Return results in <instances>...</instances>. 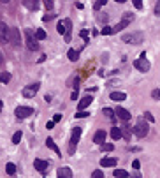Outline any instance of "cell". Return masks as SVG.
<instances>
[{
    "label": "cell",
    "instance_id": "cell-1",
    "mask_svg": "<svg viewBox=\"0 0 160 178\" xmlns=\"http://www.w3.org/2000/svg\"><path fill=\"white\" fill-rule=\"evenodd\" d=\"M56 32H58L60 36H65V41L69 43L70 41V20H62V21H58Z\"/></svg>",
    "mask_w": 160,
    "mask_h": 178
},
{
    "label": "cell",
    "instance_id": "cell-2",
    "mask_svg": "<svg viewBox=\"0 0 160 178\" xmlns=\"http://www.w3.org/2000/svg\"><path fill=\"white\" fill-rule=\"evenodd\" d=\"M144 39V34L143 32H132V34H125L121 37V41L127 44H141Z\"/></svg>",
    "mask_w": 160,
    "mask_h": 178
},
{
    "label": "cell",
    "instance_id": "cell-3",
    "mask_svg": "<svg viewBox=\"0 0 160 178\" xmlns=\"http://www.w3.org/2000/svg\"><path fill=\"white\" fill-rule=\"evenodd\" d=\"M134 67L136 69H139L141 72H146V71H150V62H148V58H146V53H143L141 55V58H137L136 62H134Z\"/></svg>",
    "mask_w": 160,
    "mask_h": 178
},
{
    "label": "cell",
    "instance_id": "cell-4",
    "mask_svg": "<svg viewBox=\"0 0 160 178\" xmlns=\"http://www.w3.org/2000/svg\"><path fill=\"white\" fill-rule=\"evenodd\" d=\"M25 41H27V48H28V50L35 51L37 48H39V44H37V39L34 37L32 30H25Z\"/></svg>",
    "mask_w": 160,
    "mask_h": 178
},
{
    "label": "cell",
    "instance_id": "cell-5",
    "mask_svg": "<svg viewBox=\"0 0 160 178\" xmlns=\"http://www.w3.org/2000/svg\"><path fill=\"white\" fill-rule=\"evenodd\" d=\"M148 131H150V129H148V123H144L143 120L137 122V123H136V127L132 129V132L137 136V138H144V136L148 134Z\"/></svg>",
    "mask_w": 160,
    "mask_h": 178
},
{
    "label": "cell",
    "instance_id": "cell-6",
    "mask_svg": "<svg viewBox=\"0 0 160 178\" xmlns=\"http://www.w3.org/2000/svg\"><path fill=\"white\" fill-rule=\"evenodd\" d=\"M39 83H34V85H27L25 88H23V97H27V99H32V97H35V93L39 92Z\"/></svg>",
    "mask_w": 160,
    "mask_h": 178
},
{
    "label": "cell",
    "instance_id": "cell-7",
    "mask_svg": "<svg viewBox=\"0 0 160 178\" xmlns=\"http://www.w3.org/2000/svg\"><path fill=\"white\" fill-rule=\"evenodd\" d=\"M14 113H16L18 118H27V116H30V115L34 113V109H32V108H28V106H18Z\"/></svg>",
    "mask_w": 160,
    "mask_h": 178
},
{
    "label": "cell",
    "instance_id": "cell-8",
    "mask_svg": "<svg viewBox=\"0 0 160 178\" xmlns=\"http://www.w3.org/2000/svg\"><path fill=\"white\" fill-rule=\"evenodd\" d=\"M79 138H81V127L72 129V136H70V152L74 150V145H77Z\"/></svg>",
    "mask_w": 160,
    "mask_h": 178
},
{
    "label": "cell",
    "instance_id": "cell-9",
    "mask_svg": "<svg viewBox=\"0 0 160 178\" xmlns=\"http://www.w3.org/2000/svg\"><path fill=\"white\" fill-rule=\"evenodd\" d=\"M9 43L11 44H20V30L18 28H11L9 30Z\"/></svg>",
    "mask_w": 160,
    "mask_h": 178
},
{
    "label": "cell",
    "instance_id": "cell-10",
    "mask_svg": "<svg viewBox=\"0 0 160 178\" xmlns=\"http://www.w3.org/2000/svg\"><path fill=\"white\" fill-rule=\"evenodd\" d=\"M9 27L4 25V23H0V41L2 43H9Z\"/></svg>",
    "mask_w": 160,
    "mask_h": 178
},
{
    "label": "cell",
    "instance_id": "cell-11",
    "mask_svg": "<svg viewBox=\"0 0 160 178\" xmlns=\"http://www.w3.org/2000/svg\"><path fill=\"white\" fill-rule=\"evenodd\" d=\"M100 166H102V168H114V166H116V159H114V157H104V159L100 161Z\"/></svg>",
    "mask_w": 160,
    "mask_h": 178
},
{
    "label": "cell",
    "instance_id": "cell-12",
    "mask_svg": "<svg viewBox=\"0 0 160 178\" xmlns=\"http://www.w3.org/2000/svg\"><path fill=\"white\" fill-rule=\"evenodd\" d=\"M34 166H35V169L41 171V173H44V171L48 169V162H46V161H42V159H35Z\"/></svg>",
    "mask_w": 160,
    "mask_h": 178
},
{
    "label": "cell",
    "instance_id": "cell-13",
    "mask_svg": "<svg viewBox=\"0 0 160 178\" xmlns=\"http://www.w3.org/2000/svg\"><path fill=\"white\" fill-rule=\"evenodd\" d=\"M114 113L118 115V118H121L123 122H128V120H130V113H128L127 109H123V108H118Z\"/></svg>",
    "mask_w": 160,
    "mask_h": 178
},
{
    "label": "cell",
    "instance_id": "cell-14",
    "mask_svg": "<svg viewBox=\"0 0 160 178\" xmlns=\"http://www.w3.org/2000/svg\"><path fill=\"white\" fill-rule=\"evenodd\" d=\"M91 95H86V97H83V99L79 100V111H84V109H86V108L90 106L91 104Z\"/></svg>",
    "mask_w": 160,
    "mask_h": 178
},
{
    "label": "cell",
    "instance_id": "cell-15",
    "mask_svg": "<svg viewBox=\"0 0 160 178\" xmlns=\"http://www.w3.org/2000/svg\"><path fill=\"white\" fill-rule=\"evenodd\" d=\"M93 141L97 143V145H102L106 141V131H97L95 136H93Z\"/></svg>",
    "mask_w": 160,
    "mask_h": 178
},
{
    "label": "cell",
    "instance_id": "cell-16",
    "mask_svg": "<svg viewBox=\"0 0 160 178\" xmlns=\"http://www.w3.org/2000/svg\"><path fill=\"white\" fill-rule=\"evenodd\" d=\"M46 146H48V148H51L53 152H55V153H58V155H60V148L56 146L55 139H51V138H48V139H46Z\"/></svg>",
    "mask_w": 160,
    "mask_h": 178
},
{
    "label": "cell",
    "instance_id": "cell-17",
    "mask_svg": "<svg viewBox=\"0 0 160 178\" xmlns=\"http://www.w3.org/2000/svg\"><path fill=\"white\" fill-rule=\"evenodd\" d=\"M111 99L116 100V102H121V100L127 99V93H123V92H113L111 93Z\"/></svg>",
    "mask_w": 160,
    "mask_h": 178
},
{
    "label": "cell",
    "instance_id": "cell-18",
    "mask_svg": "<svg viewBox=\"0 0 160 178\" xmlns=\"http://www.w3.org/2000/svg\"><path fill=\"white\" fill-rule=\"evenodd\" d=\"M58 178H70V168H62V169H58Z\"/></svg>",
    "mask_w": 160,
    "mask_h": 178
},
{
    "label": "cell",
    "instance_id": "cell-19",
    "mask_svg": "<svg viewBox=\"0 0 160 178\" xmlns=\"http://www.w3.org/2000/svg\"><path fill=\"white\" fill-rule=\"evenodd\" d=\"M120 131H121V138H125V139H130L132 138V132H130V129L127 127H120Z\"/></svg>",
    "mask_w": 160,
    "mask_h": 178
},
{
    "label": "cell",
    "instance_id": "cell-20",
    "mask_svg": "<svg viewBox=\"0 0 160 178\" xmlns=\"http://www.w3.org/2000/svg\"><path fill=\"white\" fill-rule=\"evenodd\" d=\"M67 57H69L70 62H76L77 58H79V53H77L76 50H69V53H67Z\"/></svg>",
    "mask_w": 160,
    "mask_h": 178
},
{
    "label": "cell",
    "instance_id": "cell-21",
    "mask_svg": "<svg viewBox=\"0 0 160 178\" xmlns=\"http://www.w3.org/2000/svg\"><path fill=\"white\" fill-rule=\"evenodd\" d=\"M113 175H114L116 178H127L128 176V173H127L125 169H114L113 171Z\"/></svg>",
    "mask_w": 160,
    "mask_h": 178
},
{
    "label": "cell",
    "instance_id": "cell-22",
    "mask_svg": "<svg viewBox=\"0 0 160 178\" xmlns=\"http://www.w3.org/2000/svg\"><path fill=\"white\" fill-rule=\"evenodd\" d=\"M111 138L113 139H120V138H121V131H120V127H113L111 129Z\"/></svg>",
    "mask_w": 160,
    "mask_h": 178
},
{
    "label": "cell",
    "instance_id": "cell-23",
    "mask_svg": "<svg viewBox=\"0 0 160 178\" xmlns=\"http://www.w3.org/2000/svg\"><path fill=\"white\" fill-rule=\"evenodd\" d=\"M35 39H37V41H42V39H46V32H44L42 28H39L37 32H35Z\"/></svg>",
    "mask_w": 160,
    "mask_h": 178
},
{
    "label": "cell",
    "instance_id": "cell-24",
    "mask_svg": "<svg viewBox=\"0 0 160 178\" xmlns=\"http://www.w3.org/2000/svg\"><path fill=\"white\" fill-rule=\"evenodd\" d=\"M100 146H102L104 152H113V150H114V145H113V143H102Z\"/></svg>",
    "mask_w": 160,
    "mask_h": 178
},
{
    "label": "cell",
    "instance_id": "cell-25",
    "mask_svg": "<svg viewBox=\"0 0 160 178\" xmlns=\"http://www.w3.org/2000/svg\"><path fill=\"white\" fill-rule=\"evenodd\" d=\"M0 81H2V83H9V81H11V74H9V72H2V74H0Z\"/></svg>",
    "mask_w": 160,
    "mask_h": 178
},
{
    "label": "cell",
    "instance_id": "cell-26",
    "mask_svg": "<svg viewBox=\"0 0 160 178\" xmlns=\"http://www.w3.org/2000/svg\"><path fill=\"white\" fill-rule=\"evenodd\" d=\"M23 4H25V6H27L28 9H37V6H39V4H37V2H32V0H25V2H23Z\"/></svg>",
    "mask_w": 160,
    "mask_h": 178
},
{
    "label": "cell",
    "instance_id": "cell-27",
    "mask_svg": "<svg viewBox=\"0 0 160 178\" xmlns=\"http://www.w3.org/2000/svg\"><path fill=\"white\" fill-rule=\"evenodd\" d=\"M134 20V16H132V13H123V20H121V21H125L127 25H128V23Z\"/></svg>",
    "mask_w": 160,
    "mask_h": 178
},
{
    "label": "cell",
    "instance_id": "cell-28",
    "mask_svg": "<svg viewBox=\"0 0 160 178\" xmlns=\"http://www.w3.org/2000/svg\"><path fill=\"white\" fill-rule=\"evenodd\" d=\"M6 171L9 173V175H14V173H16V166H14L13 162H9V164L6 166Z\"/></svg>",
    "mask_w": 160,
    "mask_h": 178
},
{
    "label": "cell",
    "instance_id": "cell-29",
    "mask_svg": "<svg viewBox=\"0 0 160 178\" xmlns=\"http://www.w3.org/2000/svg\"><path fill=\"white\" fill-rule=\"evenodd\" d=\"M21 131H18V132H14V136H13V143L14 145H18V143H20V139H21Z\"/></svg>",
    "mask_w": 160,
    "mask_h": 178
},
{
    "label": "cell",
    "instance_id": "cell-30",
    "mask_svg": "<svg viewBox=\"0 0 160 178\" xmlns=\"http://www.w3.org/2000/svg\"><path fill=\"white\" fill-rule=\"evenodd\" d=\"M102 6H106V0H97V2H95V6H93V9H95V11H99Z\"/></svg>",
    "mask_w": 160,
    "mask_h": 178
},
{
    "label": "cell",
    "instance_id": "cell-31",
    "mask_svg": "<svg viewBox=\"0 0 160 178\" xmlns=\"http://www.w3.org/2000/svg\"><path fill=\"white\" fill-rule=\"evenodd\" d=\"M91 178H104V173L100 169H97V171H93V175H91Z\"/></svg>",
    "mask_w": 160,
    "mask_h": 178
},
{
    "label": "cell",
    "instance_id": "cell-32",
    "mask_svg": "<svg viewBox=\"0 0 160 178\" xmlns=\"http://www.w3.org/2000/svg\"><path fill=\"white\" fill-rule=\"evenodd\" d=\"M104 115L106 116H109V118H113V116H114V111L109 109V108H104Z\"/></svg>",
    "mask_w": 160,
    "mask_h": 178
},
{
    "label": "cell",
    "instance_id": "cell-33",
    "mask_svg": "<svg viewBox=\"0 0 160 178\" xmlns=\"http://www.w3.org/2000/svg\"><path fill=\"white\" fill-rule=\"evenodd\" d=\"M151 97H153V99H157V100H160V88H157V90H153V92H151Z\"/></svg>",
    "mask_w": 160,
    "mask_h": 178
},
{
    "label": "cell",
    "instance_id": "cell-34",
    "mask_svg": "<svg viewBox=\"0 0 160 178\" xmlns=\"http://www.w3.org/2000/svg\"><path fill=\"white\" fill-rule=\"evenodd\" d=\"M102 34H104V36H109V34H113V27H104V28H102Z\"/></svg>",
    "mask_w": 160,
    "mask_h": 178
},
{
    "label": "cell",
    "instance_id": "cell-35",
    "mask_svg": "<svg viewBox=\"0 0 160 178\" xmlns=\"http://www.w3.org/2000/svg\"><path fill=\"white\" fill-rule=\"evenodd\" d=\"M90 113H86V111H79V113H76V118H84V116H88Z\"/></svg>",
    "mask_w": 160,
    "mask_h": 178
},
{
    "label": "cell",
    "instance_id": "cell-36",
    "mask_svg": "<svg viewBox=\"0 0 160 178\" xmlns=\"http://www.w3.org/2000/svg\"><path fill=\"white\" fill-rule=\"evenodd\" d=\"M144 116H146V120H148V122H153V120H155V118H153V115L150 113V111H146V113H144Z\"/></svg>",
    "mask_w": 160,
    "mask_h": 178
},
{
    "label": "cell",
    "instance_id": "cell-37",
    "mask_svg": "<svg viewBox=\"0 0 160 178\" xmlns=\"http://www.w3.org/2000/svg\"><path fill=\"white\" fill-rule=\"evenodd\" d=\"M79 36L83 37V39H88V30H81V32H79Z\"/></svg>",
    "mask_w": 160,
    "mask_h": 178
},
{
    "label": "cell",
    "instance_id": "cell-38",
    "mask_svg": "<svg viewBox=\"0 0 160 178\" xmlns=\"http://www.w3.org/2000/svg\"><path fill=\"white\" fill-rule=\"evenodd\" d=\"M155 14L160 16V2H157V6H155Z\"/></svg>",
    "mask_w": 160,
    "mask_h": 178
},
{
    "label": "cell",
    "instance_id": "cell-39",
    "mask_svg": "<svg viewBox=\"0 0 160 178\" xmlns=\"http://www.w3.org/2000/svg\"><path fill=\"white\" fill-rule=\"evenodd\" d=\"M44 6H46V9H53V2L46 0V2H44Z\"/></svg>",
    "mask_w": 160,
    "mask_h": 178
},
{
    "label": "cell",
    "instance_id": "cell-40",
    "mask_svg": "<svg viewBox=\"0 0 160 178\" xmlns=\"http://www.w3.org/2000/svg\"><path fill=\"white\" fill-rule=\"evenodd\" d=\"M62 120V115H55V116H53V123H56V122H60Z\"/></svg>",
    "mask_w": 160,
    "mask_h": 178
},
{
    "label": "cell",
    "instance_id": "cell-41",
    "mask_svg": "<svg viewBox=\"0 0 160 178\" xmlns=\"http://www.w3.org/2000/svg\"><path fill=\"white\" fill-rule=\"evenodd\" d=\"M139 166H141L139 161H134V162H132V168H134V169H139Z\"/></svg>",
    "mask_w": 160,
    "mask_h": 178
},
{
    "label": "cell",
    "instance_id": "cell-42",
    "mask_svg": "<svg viewBox=\"0 0 160 178\" xmlns=\"http://www.w3.org/2000/svg\"><path fill=\"white\" fill-rule=\"evenodd\" d=\"M134 6H136L137 9H141V7H143V4H141L139 0H136V2H134Z\"/></svg>",
    "mask_w": 160,
    "mask_h": 178
},
{
    "label": "cell",
    "instance_id": "cell-43",
    "mask_svg": "<svg viewBox=\"0 0 160 178\" xmlns=\"http://www.w3.org/2000/svg\"><path fill=\"white\" fill-rule=\"evenodd\" d=\"M51 18H53V14H46V16H44V18H42V20H44V21H49Z\"/></svg>",
    "mask_w": 160,
    "mask_h": 178
},
{
    "label": "cell",
    "instance_id": "cell-44",
    "mask_svg": "<svg viewBox=\"0 0 160 178\" xmlns=\"http://www.w3.org/2000/svg\"><path fill=\"white\" fill-rule=\"evenodd\" d=\"M46 127H48V129H53V127H55V123H53V120H51V122H48V123H46Z\"/></svg>",
    "mask_w": 160,
    "mask_h": 178
},
{
    "label": "cell",
    "instance_id": "cell-45",
    "mask_svg": "<svg viewBox=\"0 0 160 178\" xmlns=\"http://www.w3.org/2000/svg\"><path fill=\"white\" fill-rule=\"evenodd\" d=\"M132 178H141V175L137 173V171H134V173H132Z\"/></svg>",
    "mask_w": 160,
    "mask_h": 178
},
{
    "label": "cell",
    "instance_id": "cell-46",
    "mask_svg": "<svg viewBox=\"0 0 160 178\" xmlns=\"http://www.w3.org/2000/svg\"><path fill=\"white\" fill-rule=\"evenodd\" d=\"M72 99H74V100L77 99V90H74V92H72Z\"/></svg>",
    "mask_w": 160,
    "mask_h": 178
},
{
    "label": "cell",
    "instance_id": "cell-47",
    "mask_svg": "<svg viewBox=\"0 0 160 178\" xmlns=\"http://www.w3.org/2000/svg\"><path fill=\"white\" fill-rule=\"evenodd\" d=\"M2 62H4V57H2V51H0V64H2Z\"/></svg>",
    "mask_w": 160,
    "mask_h": 178
}]
</instances>
